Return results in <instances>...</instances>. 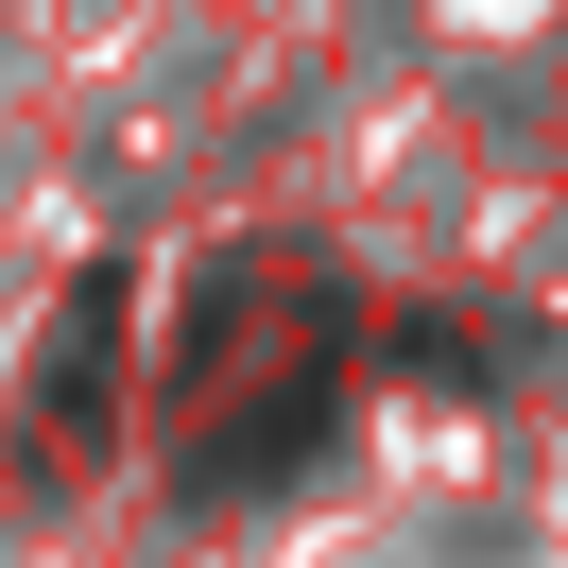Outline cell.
Returning a JSON list of instances; mask_svg holds the SVG:
<instances>
[{"label":"cell","mask_w":568,"mask_h":568,"mask_svg":"<svg viewBox=\"0 0 568 568\" xmlns=\"http://www.w3.org/2000/svg\"><path fill=\"white\" fill-rule=\"evenodd\" d=\"M327 396H345V379H327V345H311V362H276V396H258L242 430H207V483H276V465L327 430Z\"/></svg>","instance_id":"cell-1"},{"label":"cell","mask_w":568,"mask_h":568,"mask_svg":"<svg viewBox=\"0 0 568 568\" xmlns=\"http://www.w3.org/2000/svg\"><path fill=\"white\" fill-rule=\"evenodd\" d=\"M104 345H121V276H87L52 311V430H104Z\"/></svg>","instance_id":"cell-2"}]
</instances>
